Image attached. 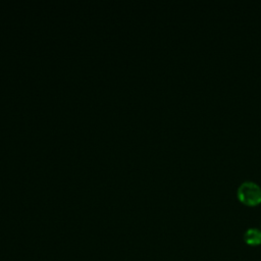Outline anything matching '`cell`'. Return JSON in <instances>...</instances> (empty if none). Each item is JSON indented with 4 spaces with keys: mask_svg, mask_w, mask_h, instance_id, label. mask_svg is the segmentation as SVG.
<instances>
[{
    "mask_svg": "<svg viewBox=\"0 0 261 261\" xmlns=\"http://www.w3.org/2000/svg\"><path fill=\"white\" fill-rule=\"evenodd\" d=\"M244 241L249 246H258L261 244V230L256 227L248 228L244 233Z\"/></svg>",
    "mask_w": 261,
    "mask_h": 261,
    "instance_id": "cell-2",
    "label": "cell"
},
{
    "mask_svg": "<svg viewBox=\"0 0 261 261\" xmlns=\"http://www.w3.org/2000/svg\"><path fill=\"white\" fill-rule=\"evenodd\" d=\"M238 199L247 206H257L261 203V187L252 180L242 182L237 191Z\"/></svg>",
    "mask_w": 261,
    "mask_h": 261,
    "instance_id": "cell-1",
    "label": "cell"
}]
</instances>
